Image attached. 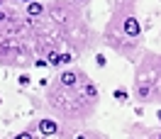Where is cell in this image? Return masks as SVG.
<instances>
[{"label":"cell","mask_w":161,"mask_h":139,"mask_svg":"<svg viewBox=\"0 0 161 139\" xmlns=\"http://www.w3.org/2000/svg\"><path fill=\"white\" fill-rule=\"evenodd\" d=\"M132 100L137 105H161V51H147L134 64Z\"/></svg>","instance_id":"cell-4"},{"label":"cell","mask_w":161,"mask_h":139,"mask_svg":"<svg viewBox=\"0 0 161 139\" xmlns=\"http://www.w3.org/2000/svg\"><path fill=\"white\" fill-rule=\"evenodd\" d=\"M8 139H44V137H39V134H37V132H32V129H20V132H17V134H12V137H8Z\"/></svg>","instance_id":"cell-9"},{"label":"cell","mask_w":161,"mask_h":139,"mask_svg":"<svg viewBox=\"0 0 161 139\" xmlns=\"http://www.w3.org/2000/svg\"><path fill=\"white\" fill-rule=\"evenodd\" d=\"M22 12H25V17L32 20V22L44 20V17H47V3H44V0H34V3H30V5H25Z\"/></svg>","instance_id":"cell-7"},{"label":"cell","mask_w":161,"mask_h":139,"mask_svg":"<svg viewBox=\"0 0 161 139\" xmlns=\"http://www.w3.org/2000/svg\"><path fill=\"white\" fill-rule=\"evenodd\" d=\"M32 86V73L30 71H20V76H17V88L25 90V88H30Z\"/></svg>","instance_id":"cell-8"},{"label":"cell","mask_w":161,"mask_h":139,"mask_svg":"<svg viewBox=\"0 0 161 139\" xmlns=\"http://www.w3.org/2000/svg\"><path fill=\"white\" fill-rule=\"evenodd\" d=\"M10 5H15V8H25V5H30V3H34V0H8Z\"/></svg>","instance_id":"cell-12"},{"label":"cell","mask_w":161,"mask_h":139,"mask_svg":"<svg viewBox=\"0 0 161 139\" xmlns=\"http://www.w3.org/2000/svg\"><path fill=\"white\" fill-rule=\"evenodd\" d=\"M47 20L64 42V49L73 51L76 56H83L88 51H95L100 44V34L93 30V25L86 20V10L73 5L69 0H47Z\"/></svg>","instance_id":"cell-3"},{"label":"cell","mask_w":161,"mask_h":139,"mask_svg":"<svg viewBox=\"0 0 161 139\" xmlns=\"http://www.w3.org/2000/svg\"><path fill=\"white\" fill-rule=\"evenodd\" d=\"M27 129L37 132V134H39V137H44V139H61L64 122H61V120H56L54 115H49V112H42V115H37V117L27 125Z\"/></svg>","instance_id":"cell-5"},{"label":"cell","mask_w":161,"mask_h":139,"mask_svg":"<svg viewBox=\"0 0 161 139\" xmlns=\"http://www.w3.org/2000/svg\"><path fill=\"white\" fill-rule=\"evenodd\" d=\"M100 44L130 64L144 54V27L139 20V0H112L108 22L100 32Z\"/></svg>","instance_id":"cell-1"},{"label":"cell","mask_w":161,"mask_h":139,"mask_svg":"<svg viewBox=\"0 0 161 139\" xmlns=\"http://www.w3.org/2000/svg\"><path fill=\"white\" fill-rule=\"evenodd\" d=\"M69 3H73V5H78V8H83V10H86V8H91V5H93V0H69Z\"/></svg>","instance_id":"cell-11"},{"label":"cell","mask_w":161,"mask_h":139,"mask_svg":"<svg viewBox=\"0 0 161 139\" xmlns=\"http://www.w3.org/2000/svg\"><path fill=\"white\" fill-rule=\"evenodd\" d=\"M86 76H88V73L80 69V66H66V69L56 71V76H54V78L59 81L61 86H66V88H76V86L83 83Z\"/></svg>","instance_id":"cell-6"},{"label":"cell","mask_w":161,"mask_h":139,"mask_svg":"<svg viewBox=\"0 0 161 139\" xmlns=\"http://www.w3.org/2000/svg\"><path fill=\"white\" fill-rule=\"evenodd\" d=\"M115 98L120 100V103H125V100H130V98H132V93H130L127 88H122V86H120V88L115 90Z\"/></svg>","instance_id":"cell-10"},{"label":"cell","mask_w":161,"mask_h":139,"mask_svg":"<svg viewBox=\"0 0 161 139\" xmlns=\"http://www.w3.org/2000/svg\"><path fill=\"white\" fill-rule=\"evenodd\" d=\"M144 139H161V129H151V132H149Z\"/></svg>","instance_id":"cell-13"},{"label":"cell","mask_w":161,"mask_h":139,"mask_svg":"<svg viewBox=\"0 0 161 139\" xmlns=\"http://www.w3.org/2000/svg\"><path fill=\"white\" fill-rule=\"evenodd\" d=\"M98 108H100V88L91 76H86L83 83L76 88H66L56 78H51L49 86L44 88V110L61 122L86 127L95 117Z\"/></svg>","instance_id":"cell-2"}]
</instances>
